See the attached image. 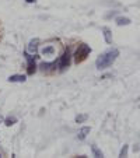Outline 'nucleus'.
I'll list each match as a JSON object with an SVG mask.
<instances>
[{"label":"nucleus","mask_w":140,"mask_h":158,"mask_svg":"<svg viewBox=\"0 0 140 158\" xmlns=\"http://www.w3.org/2000/svg\"><path fill=\"white\" fill-rule=\"evenodd\" d=\"M102 32H104V36H105V42L107 44H111L112 42V34H111V30L109 28H102Z\"/></svg>","instance_id":"1a4fd4ad"},{"label":"nucleus","mask_w":140,"mask_h":158,"mask_svg":"<svg viewBox=\"0 0 140 158\" xmlns=\"http://www.w3.org/2000/svg\"><path fill=\"white\" fill-rule=\"evenodd\" d=\"M90 53H91V48H90L88 45H86V44L78 45V48H77V51H76V55H74V60L77 63L83 62V60L86 59V57L88 56Z\"/></svg>","instance_id":"f03ea898"},{"label":"nucleus","mask_w":140,"mask_h":158,"mask_svg":"<svg viewBox=\"0 0 140 158\" xmlns=\"http://www.w3.org/2000/svg\"><path fill=\"white\" fill-rule=\"evenodd\" d=\"M15 122H17V118H15V116H9V118H6V119H4L6 126H11V125H14Z\"/></svg>","instance_id":"9b49d317"},{"label":"nucleus","mask_w":140,"mask_h":158,"mask_svg":"<svg viewBox=\"0 0 140 158\" xmlns=\"http://www.w3.org/2000/svg\"><path fill=\"white\" fill-rule=\"evenodd\" d=\"M27 52L35 56L36 52H38V39H34V41H31L30 44H28V49H27Z\"/></svg>","instance_id":"20e7f679"},{"label":"nucleus","mask_w":140,"mask_h":158,"mask_svg":"<svg viewBox=\"0 0 140 158\" xmlns=\"http://www.w3.org/2000/svg\"><path fill=\"white\" fill-rule=\"evenodd\" d=\"M3 122H4V119H3V116L0 115V123H3Z\"/></svg>","instance_id":"dca6fc26"},{"label":"nucleus","mask_w":140,"mask_h":158,"mask_svg":"<svg viewBox=\"0 0 140 158\" xmlns=\"http://www.w3.org/2000/svg\"><path fill=\"white\" fill-rule=\"evenodd\" d=\"M7 80H9L10 83H24V81L27 80V77L23 74H13V76H10Z\"/></svg>","instance_id":"39448f33"},{"label":"nucleus","mask_w":140,"mask_h":158,"mask_svg":"<svg viewBox=\"0 0 140 158\" xmlns=\"http://www.w3.org/2000/svg\"><path fill=\"white\" fill-rule=\"evenodd\" d=\"M36 0H27V3H35Z\"/></svg>","instance_id":"2eb2a0df"},{"label":"nucleus","mask_w":140,"mask_h":158,"mask_svg":"<svg viewBox=\"0 0 140 158\" xmlns=\"http://www.w3.org/2000/svg\"><path fill=\"white\" fill-rule=\"evenodd\" d=\"M118 56H119V51H118V49H109V51L101 53L98 56V59H97V62H95L97 69L98 70L108 69L109 66L113 64V62L118 59Z\"/></svg>","instance_id":"f257e3e1"},{"label":"nucleus","mask_w":140,"mask_h":158,"mask_svg":"<svg viewBox=\"0 0 140 158\" xmlns=\"http://www.w3.org/2000/svg\"><path fill=\"white\" fill-rule=\"evenodd\" d=\"M41 53L44 55V56H52V55L55 53V48L51 46V45H49V46H45V48L41 49Z\"/></svg>","instance_id":"6e6552de"},{"label":"nucleus","mask_w":140,"mask_h":158,"mask_svg":"<svg viewBox=\"0 0 140 158\" xmlns=\"http://www.w3.org/2000/svg\"><path fill=\"white\" fill-rule=\"evenodd\" d=\"M128 144H125V146L122 147V150H121V152H119V157H126L128 155Z\"/></svg>","instance_id":"ddd939ff"},{"label":"nucleus","mask_w":140,"mask_h":158,"mask_svg":"<svg viewBox=\"0 0 140 158\" xmlns=\"http://www.w3.org/2000/svg\"><path fill=\"white\" fill-rule=\"evenodd\" d=\"M90 130H91V129H90L88 126H84V127H81L80 131H78V134H77L78 140H84V139L87 137V134L90 133Z\"/></svg>","instance_id":"0eeeda50"},{"label":"nucleus","mask_w":140,"mask_h":158,"mask_svg":"<svg viewBox=\"0 0 140 158\" xmlns=\"http://www.w3.org/2000/svg\"><path fill=\"white\" fill-rule=\"evenodd\" d=\"M86 119H87V115H77V116H76V122H77V123L84 122Z\"/></svg>","instance_id":"4468645a"},{"label":"nucleus","mask_w":140,"mask_h":158,"mask_svg":"<svg viewBox=\"0 0 140 158\" xmlns=\"http://www.w3.org/2000/svg\"><path fill=\"white\" fill-rule=\"evenodd\" d=\"M91 150H92V152H94V155H95V157H104L102 151H100V150L97 148V146H91Z\"/></svg>","instance_id":"f8f14e48"},{"label":"nucleus","mask_w":140,"mask_h":158,"mask_svg":"<svg viewBox=\"0 0 140 158\" xmlns=\"http://www.w3.org/2000/svg\"><path fill=\"white\" fill-rule=\"evenodd\" d=\"M25 56H27V60H28V73L30 74H34V72H35V62H34V57L30 56V53H25Z\"/></svg>","instance_id":"423d86ee"},{"label":"nucleus","mask_w":140,"mask_h":158,"mask_svg":"<svg viewBox=\"0 0 140 158\" xmlns=\"http://www.w3.org/2000/svg\"><path fill=\"white\" fill-rule=\"evenodd\" d=\"M70 57H72V55H70V51H69V49H66L65 53H63L62 57L59 59V67L62 70L67 69L69 66H70Z\"/></svg>","instance_id":"7ed1b4c3"},{"label":"nucleus","mask_w":140,"mask_h":158,"mask_svg":"<svg viewBox=\"0 0 140 158\" xmlns=\"http://www.w3.org/2000/svg\"><path fill=\"white\" fill-rule=\"evenodd\" d=\"M116 24L119 25V27H122V25H129L130 24V20H129L128 17H118L116 18Z\"/></svg>","instance_id":"9d476101"}]
</instances>
